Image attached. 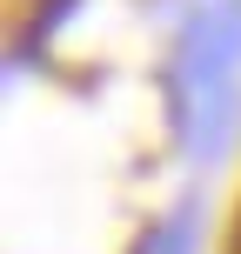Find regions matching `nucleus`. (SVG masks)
<instances>
[{"label": "nucleus", "instance_id": "1", "mask_svg": "<svg viewBox=\"0 0 241 254\" xmlns=\"http://www.w3.org/2000/svg\"><path fill=\"white\" fill-rule=\"evenodd\" d=\"M241 107V0H215L174 47V114L194 154H221Z\"/></svg>", "mask_w": 241, "mask_h": 254}, {"label": "nucleus", "instance_id": "2", "mask_svg": "<svg viewBox=\"0 0 241 254\" xmlns=\"http://www.w3.org/2000/svg\"><path fill=\"white\" fill-rule=\"evenodd\" d=\"M141 254H194V207H181L154 241H141Z\"/></svg>", "mask_w": 241, "mask_h": 254}]
</instances>
